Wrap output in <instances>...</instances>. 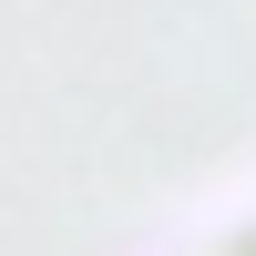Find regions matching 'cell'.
<instances>
[{
    "label": "cell",
    "instance_id": "1",
    "mask_svg": "<svg viewBox=\"0 0 256 256\" xmlns=\"http://www.w3.org/2000/svg\"><path fill=\"white\" fill-rule=\"evenodd\" d=\"M195 256H256V205H246V216H236V226H216V236H205Z\"/></svg>",
    "mask_w": 256,
    "mask_h": 256
}]
</instances>
